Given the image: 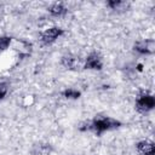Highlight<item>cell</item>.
I'll return each instance as SVG.
<instances>
[{
	"instance_id": "8",
	"label": "cell",
	"mask_w": 155,
	"mask_h": 155,
	"mask_svg": "<svg viewBox=\"0 0 155 155\" xmlns=\"http://www.w3.org/2000/svg\"><path fill=\"white\" fill-rule=\"evenodd\" d=\"M48 11L53 16H62V15H64L67 12V8L62 4H53V5L50 6Z\"/></svg>"
},
{
	"instance_id": "11",
	"label": "cell",
	"mask_w": 155,
	"mask_h": 155,
	"mask_svg": "<svg viewBox=\"0 0 155 155\" xmlns=\"http://www.w3.org/2000/svg\"><path fill=\"white\" fill-rule=\"evenodd\" d=\"M10 44H11V38L10 36H1L0 38V52L6 50Z\"/></svg>"
},
{
	"instance_id": "2",
	"label": "cell",
	"mask_w": 155,
	"mask_h": 155,
	"mask_svg": "<svg viewBox=\"0 0 155 155\" xmlns=\"http://www.w3.org/2000/svg\"><path fill=\"white\" fill-rule=\"evenodd\" d=\"M137 108L142 111H148V110H151L154 107H155V99L151 94H142L138 99H137Z\"/></svg>"
},
{
	"instance_id": "7",
	"label": "cell",
	"mask_w": 155,
	"mask_h": 155,
	"mask_svg": "<svg viewBox=\"0 0 155 155\" xmlns=\"http://www.w3.org/2000/svg\"><path fill=\"white\" fill-rule=\"evenodd\" d=\"M62 64L68 68V69H74L76 68V65L79 64V59L75 57V56H71V54H67L62 58Z\"/></svg>"
},
{
	"instance_id": "4",
	"label": "cell",
	"mask_w": 155,
	"mask_h": 155,
	"mask_svg": "<svg viewBox=\"0 0 155 155\" xmlns=\"http://www.w3.org/2000/svg\"><path fill=\"white\" fill-rule=\"evenodd\" d=\"M134 50L142 54H151L155 51V41L154 40H143L138 41L134 45Z\"/></svg>"
},
{
	"instance_id": "1",
	"label": "cell",
	"mask_w": 155,
	"mask_h": 155,
	"mask_svg": "<svg viewBox=\"0 0 155 155\" xmlns=\"http://www.w3.org/2000/svg\"><path fill=\"white\" fill-rule=\"evenodd\" d=\"M119 125H120V122L114 120V119H111V117H99V119L93 120V122L91 125V128L94 130L97 133H101V132L115 128Z\"/></svg>"
},
{
	"instance_id": "9",
	"label": "cell",
	"mask_w": 155,
	"mask_h": 155,
	"mask_svg": "<svg viewBox=\"0 0 155 155\" xmlns=\"http://www.w3.org/2000/svg\"><path fill=\"white\" fill-rule=\"evenodd\" d=\"M108 6L111 7L113 10H125L128 6V4L125 1H120V0H113L108 2Z\"/></svg>"
},
{
	"instance_id": "5",
	"label": "cell",
	"mask_w": 155,
	"mask_h": 155,
	"mask_svg": "<svg viewBox=\"0 0 155 155\" xmlns=\"http://www.w3.org/2000/svg\"><path fill=\"white\" fill-rule=\"evenodd\" d=\"M137 150L140 155H154L155 154V145L153 142L142 140L137 144Z\"/></svg>"
},
{
	"instance_id": "10",
	"label": "cell",
	"mask_w": 155,
	"mask_h": 155,
	"mask_svg": "<svg viewBox=\"0 0 155 155\" xmlns=\"http://www.w3.org/2000/svg\"><path fill=\"white\" fill-rule=\"evenodd\" d=\"M63 96L65 98H70V99H76L80 97V92L76 91V90H73V88H68L63 92Z\"/></svg>"
},
{
	"instance_id": "12",
	"label": "cell",
	"mask_w": 155,
	"mask_h": 155,
	"mask_svg": "<svg viewBox=\"0 0 155 155\" xmlns=\"http://www.w3.org/2000/svg\"><path fill=\"white\" fill-rule=\"evenodd\" d=\"M7 93V85L5 82H0V99H2Z\"/></svg>"
},
{
	"instance_id": "3",
	"label": "cell",
	"mask_w": 155,
	"mask_h": 155,
	"mask_svg": "<svg viewBox=\"0 0 155 155\" xmlns=\"http://www.w3.org/2000/svg\"><path fill=\"white\" fill-rule=\"evenodd\" d=\"M62 34H63V30H62L61 28H58V27H52V28L46 29V30L42 33L41 40H42V42H45V44H51V42H53L56 39H58Z\"/></svg>"
},
{
	"instance_id": "6",
	"label": "cell",
	"mask_w": 155,
	"mask_h": 155,
	"mask_svg": "<svg viewBox=\"0 0 155 155\" xmlns=\"http://www.w3.org/2000/svg\"><path fill=\"white\" fill-rule=\"evenodd\" d=\"M85 68L86 69H98V70L102 69V61H101L99 56L97 53H91L86 58Z\"/></svg>"
}]
</instances>
